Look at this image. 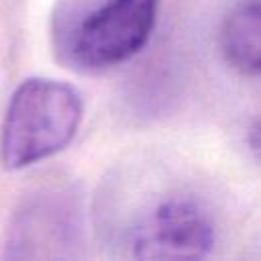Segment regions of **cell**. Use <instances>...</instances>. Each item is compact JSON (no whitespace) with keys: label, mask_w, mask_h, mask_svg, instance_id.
Segmentation results:
<instances>
[{"label":"cell","mask_w":261,"mask_h":261,"mask_svg":"<svg viewBox=\"0 0 261 261\" xmlns=\"http://www.w3.org/2000/svg\"><path fill=\"white\" fill-rule=\"evenodd\" d=\"M84 118L82 94L65 82L29 77L10 96L2 130L0 159L6 169H22L63 151Z\"/></svg>","instance_id":"cell-1"},{"label":"cell","mask_w":261,"mask_h":261,"mask_svg":"<svg viewBox=\"0 0 261 261\" xmlns=\"http://www.w3.org/2000/svg\"><path fill=\"white\" fill-rule=\"evenodd\" d=\"M159 0H104L73 29L69 53L84 69H108L133 59L151 39Z\"/></svg>","instance_id":"cell-2"},{"label":"cell","mask_w":261,"mask_h":261,"mask_svg":"<svg viewBox=\"0 0 261 261\" xmlns=\"http://www.w3.org/2000/svg\"><path fill=\"white\" fill-rule=\"evenodd\" d=\"M210 214L188 196L159 202L133 232V255L139 259H200L214 247Z\"/></svg>","instance_id":"cell-3"},{"label":"cell","mask_w":261,"mask_h":261,"mask_svg":"<svg viewBox=\"0 0 261 261\" xmlns=\"http://www.w3.org/2000/svg\"><path fill=\"white\" fill-rule=\"evenodd\" d=\"M218 47L224 61L245 73L261 75V0L237 2L222 18Z\"/></svg>","instance_id":"cell-4"},{"label":"cell","mask_w":261,"mask_h":261,"mask_svg":"<svg viewBox=\"0 0 261 261\" xmlns=\"http://www.w3.org/2000/svg\"><path fill=\"white\" fill-rule=\"evenodd\" d=\"M247 141H249V149H251V153L261 161V118L251 126Z\"/></svg>","instance_id":"cell-5"}]
</instances>
